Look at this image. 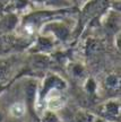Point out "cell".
Returning a JSON list of instances; mask_svg holds the SVG:
<instances>
[{
    "instance_id": "1",
    "label": "cell",
    "mask_w": 121,
    "mask_h": 122,
    "mask_svg": "<svg viewBox=\"0 0 121 122\" xmlns=\"http://www.w3.org/2000/svg\"><path fill=\"white\" fill-rule=\"evenodd\" d=\"M24 105L21 104V103H16V104H14L13 106H11V112H13V114L15 115V117H21V115H23V113H24Z\"/></svg>"
}]
</instances>
